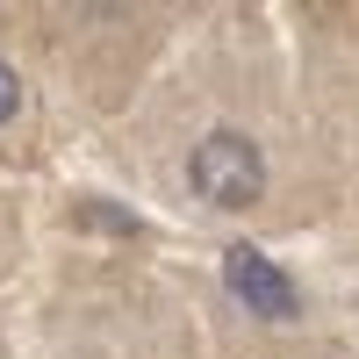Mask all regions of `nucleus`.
I'll list each match as a JSON object with an SVG mask.
<instances>
[{
  "label": "nucleus",
  "instance_id": "obj_2",
  "mask_svg": "<svg viewBox=\"0 0 359 359\" xmlns=\"http://www.w3.org/2000/svg\"><path fill=\"white\" fill-rule=\"evenodd\" d=\"M223 280H230V294L245 309H259L266 323H280V316H294V280L280 273L273 259H266L259 245H230L223 252Z\"/></svg>",
  "mask_w": 359,
  "mask_h": 359
},
{
  "label": "nucleus",
  "instance_id": "obj_3",
  "mask_svg": "<svg viewBox=\"0 0 359 359\" xmlns=\"http://www.w3.org/2000/svg\"><path fill=\"white\" fill-rule=\"evenodd\" d=\"M15 101H22V86H15L8 65H0V123H15Z\"/></svg>",
  "mask_w": 359,
  "mask_h": 359
},
{
  "label": "nucleus",
  "instance_id": "obj_1",
  "mask_svg": "<svg viewBox=\"0 0 359 359\" xmlns=\"http://www.w3.org/2000/svg\"><path fill=\"white\" fill-rule=\"evenodd\" d=\"M187 172H194V187L216 201V208H252L266 194V158H259V144L245 130H208L194 144Z\"/></svg>",
  "mask_w": 359,
  "mask_h": 359
}]
</instances>
